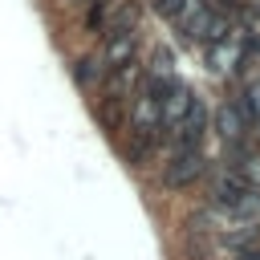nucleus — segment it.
<instances>
[{
  "mask_svg": "<svg viewBox=\"0 0 260 260\" xmlns=\"http://www.w3.org/2000/svg\"><path fill=\"white\" fill-rule=\"evenodd\" d=\"M126 0H85V28L93 32V37H106V28H110V20L118 16V8H122Z\"/></svg>",
  "mask_w": 260,
  "mask_h": 260,
  "instance_id": "nucleus-7",
  "label": "nucleus"
},
{
  "mask_svg": "<svg viewBox=\"0 0 260 260\" xmlns=\"http://www.w3.org/2000/svg\"><path fill=\"white\" fill-rule=\"evenodd\" d=\"M207 106H203V98L195 93V102H191V110L167 130V138H171V150H179V146H199L203 142V134H207Z\"/></svg>",
  "mask_w": 260,
  "mask_h": 260,
  "instance_id": "nucleus-2",
  "label": "nucleus"
},
{
  "mask_svg": "<svg viewBox=\"0 0 260 260\" xmlns=\"http://www.w3.org/2000/svg\"><path fill=\"white\" fill-rule=\"evenodd\" d=\"M236 260H260V248H256V244H252V248H240Z\"/></svg>",
  "mask_w": 260,
  "mask_h": 260,
  "instance_id": "nucleus-11",
  "label": "nucleus"
},
{
  "mask_svg": "<svg viewBox=\"0 0 260 260\" xmlns=\"http://www.w3.org/2000/svg\"><path fill=\"white\" fill-rule=\"evenodd\" d=\"M203 171H207V158H203V150L199 146H179V150H171V158H167V167H162V183L167 187H195V179H203Z\"/></svg>",
  "mask_w": 260,
  "mask_h": 260,
  "instance_id": "nucleus-1",
  "label": "nucleus"
},
{
  "mask_svg": "<svg viewBox=\"0 0 260 260\" xmlns=\"http://www.w3.org/2000/svg\"><path fill=\"white\" fill-rule=\"evenodd\" d=\"M191 102H195V89H191V85H183V81H171V85H167V93L158 98V122H162V134L191 110Z\"/></svg>",
  "mask_w": 260,
  "mask_h": 260,
  "instance_id": "nucleus-3",
  "label": "nucleus"
},
{
  "mask_svg": "<svg viewBox=\"0 0 260 260\" xmlns=\"http://www.w3.org/2000/svg\"><path fill=\"white\" fill-rule=\"evenodd\" d=\"M183 4H187V0H154V12L167 16V20H175V16L183 12Z\"/></svg>",
  "mask_w": 260,
  "mask_h": 260,
  "instance_id": "nucleus-10",
  "label": "nucleus"
},
{
  "mask_svg": "<svg viewBox=\"0 0 260 260\" xmlns=\"http://www.w3.org/2000/svg\"><path fill=\"white\" fill-rule=\"evenodd\" d=\"M215 130H219L223 146H240V142L248 138V122H244L240 102H223V106L215 110Z\"/></svg>",
  "mask_w": 260,
  "mask_h": 260,
  "instance_id": "nucleus-6",
  "label": "nucleus"
},
{
  "mask_svg": "<svg viewBox=\"0 0 260 260\" xmlns=\"http://www.w3.org/2000/svg\"><path fill=\"white\" fill-rule=\"evenodd\" d=\"M106 61H102V53H85V57H77L73 61V81L81 85V89H98L102 81H106Z\"/></svg>",
  "mask_w": 260,
  "mask_h": 260,
  "instance_id": "nucleus-8",
  "label": "nucleus"
},
{
  "mask_svg": "<svg viewBox=\"0 0 260 260\" xmlns=\"http://www.w3.org/2000/svg\"><path fill=\"white\" fill-rule=\"evenodd\" d=\"M69 4H85V0H69Z\"/></svg>",
  "mask_w": 260,
  "mask_h": 260,
  "instance_id": "nucleus-12",
  "label": "nucleus"
},
{
  "mask_svg": "<svg viewBox=\"0 0 260 260\" xmlns=\"http://www.w3.org/2000/svg\"><path fill=\"white\" fill-rule=\"evenodd\" d=\"M252 187H248V179L236 171V167H228L223 175H215V183H211V203L215 207H228V211H236L240 207V199L248 195Z\"/></svg>",
  "mask_w": 260,
  "mask_h": 260,
  "instance_id": "nucleus-4",
  "label": "nucleus"
},
{
  "mask_svg": "<svg viewBox=\"0 0 260 260\" xmlns=\"http://www.w3.org/2000/svg\"><path fill=\"white\" fill-rule=\"evenodd\" d=\"M102 61H106V69L126 65V61H138V28H126V32H110V37H102Z\"/></svg>",
  "mask_w": 260,
  "mask_h": 260,
  "instance_id": "nucleus-5",
  "label": "nucleus"
},
{
  "mask_svg": "<svg viewBox=\"0 0 260 260\" xmlns=\"http://www.w3.org/2000/svg\"><path fill=\"white\" fill-rule=\"evenodd\" d=\"M158 146V138H150V134H138V130H130V138L122 142V158L130 162V167H142L146 158H150V150Z\"/></svg>",
  "mask_w": 260,
  "mask_h": 260,
  "instance_id": "nucleus-9",
  "label": "nucleus"
}]
</instances>
